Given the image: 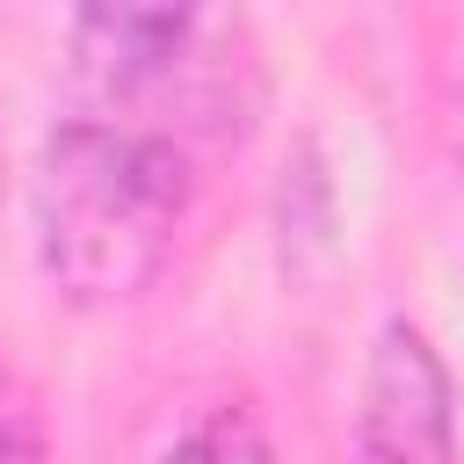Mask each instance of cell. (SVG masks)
I'll use <instances>...</instances> for the list:
<instances>
[{"mask_svg": "<svg viewBox=\"0 0 464 464\" xmlns=\"http://www.w3.org/2000/svg\"><path fill=\"white\" fill-rule=\"evenodd\" d=\"M36 254L72 304L138 297L188 218V152L102 116H65L29 174Z\"/></svg>", "mask_w": 464, "mask_h": 464, "instance_id": "cell-1", "label": "cell"}, {"mask_svg": "<svg viewBox=\"0 0 464 464\" xmlns=\"http://www.w3.org/2000/svg\"><path fill=\"white\" fill-rule=\"evenodd\" d=\"M152 464H276V450H268V435L246 406H218L196 428H181Z\"/></svg>", "mask_w": 464, "mask_h": 464, "instance_id": "cell-3", "label": "cell"}, {"mask_svg": "<svg viewBox=\"0 0 464 464\" xmlns=\"http://www.w3.org/2000/svg\"><path fill=\"white\" fill-rule=\"evenodd\" d=\"M0 464H44V450H36L22 428H0Z\"/></svg>", "mask_w": 464, "mask_h": 464, "instance_id": "cell-4", "label": "cell"}, {"mask_svg": "<svg viewBox=\"0 0 464 464\" xmlns=\"http://www.w3.org/2000/svg\"><path fill=\"white\" fill-rule=\"evenodd\" d=\"M355 457L362 464H457L450 370L428 348V334L406 326V319L377 326V348H370V370H362Z\"/></svg>", "mask_w": 464, "mask_h": 464, "instance_id": "cell-2", "label": "cell"}]
</instances>
